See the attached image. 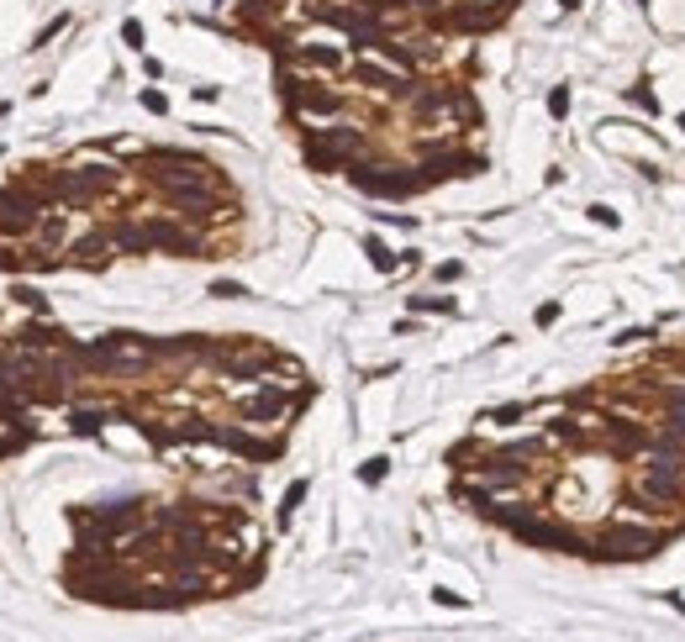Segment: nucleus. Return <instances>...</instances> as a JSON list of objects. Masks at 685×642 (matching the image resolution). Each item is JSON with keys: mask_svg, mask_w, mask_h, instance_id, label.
Listing matches in <instances>:
<instances>
[{"mask_svg": "<svg viewBox=\"0 0 685 642\" xmlns=\"http://www.w3.org/2000/svg\"><path fill=\"white\" fill-rule=\"evenodd\" d=\"M680 127H685V111H680Z\"/></svg>", "mask_w": 685, "mask_h": 642, "instance_id": "nucleus-7", "label": "nucleus"}, {"mask_svg": "<svg viewBox=\"0 0 685 642\" xmlns=\"http://www.w3.org/2000/svg\"><path fill=\"white\" fill-rule=\"evenodd\" d=\"M670 542L664 526H643V522H606L601 542H596V558H622V563H638V558H654L659 547Z\"/></svg>", "mask_w": 685, "mask_h": 642, "instance_id": "nucleus-1", "label": "nucleus"}, {"mask_svg": "<svg viewBox=\"0 0 685 642\" xmlns=\"http://www.w3.org/2000/svg\"><path fill=\"white\" fill-rule=\"evenodd\" d=\"M548 111H553V116H569V90H564V84L548 95Z\"/></svg>", "mask_w": 685, "mask_h": 642, "instance_id": "nucleus-2", "label": "nucleus"}, {"mask_svg": "<svg viewBox=\"0 0 685 642\" xmlns=\"http://www.w3.org/2000/svg\"><path fill=\"white\" fill-rule=\"evenodd\" d=\"M633 100H638V106H643V111H659V100H654L649 90H643V84H638V90H633Z\"/></svg>", "mask_w": 685, "mask_h": 642, "instance_id": "nucleus-4", "label": "nucleus"}, {"mask_svg": "<svg viewBox=\"0 0 685 642\" xmlns=\"http://www.w3.org/2000/svg\"><path fill=\"white\" fill-rule=\"evenodd\" d=\"M364 479H369V485H374V479H385V458H369V469H364Z\"/></svg>", "mask_w": 685, "mask_h": 642, "instance_id": "nucleus-6", "label": "nucleus"}, {"mask_svg": "<svg viewBox=\"0 0 685 642\" xmlns=\"http://www.w3.org/2000/svg\"><path fill=\"white\" fill-rule=\"evenodd\" d=\"M590 221H596V226H617V211H612V205H590Z\"/></svg>", "mask_w": 685, "mask_h": 642, "instance_id": "nucleus-3", "label": "nucleus"}, {"mask_svg": "<svg viewBox=\"0 0 685 642\" xmlns=\"http://www.w3.org/2000/svg\"><path fill=\"white\" fill-rule=\"evenodd\" d=\"M211 295H222V300H238V295H248V290H243V285H217Z\"/></svg>", "mask_w": 685, "mask_h": 642, "instance_id": "nucleus-5", "label": "nucleus"}]
</instances>
